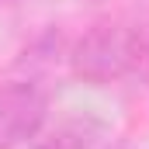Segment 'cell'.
I'll return each instance as SVG.
<instances>
[{"label":"cell","instance_id":"cell-1","mask_svg":"<svg viewBox=\"0 0 149 149\" xmlns=\"http://www.w3.org/2000/svg\"><path fill=\"white\" fill-rule=\"evenodd\" d=\"M66 70L87 87H111L135 76V24L125 17H101L70 38Z\"/></svg>","mask_w":149,"mask_h":149},{"label":"cell","instance_id":"cell-2","mask_svg":"<svg viewBox=\"0 0 149 149\" xmlns=\"http://www.w3.org/2000/svg\"><path fill=\"white\" fill-rule=\"evenodd\" d=\"M49 118V90L35 80L0 83V149H17L31 142Z\"/></svg>","mask_w":149,"mask_h":149},{"label":"cell","instance_id":"cell-3","mask_svg":"<svg viewBox=\"0 0 149 149\" xmlns=\"http://www.w3.org/2000/svg\"><path fill=\"white\" fill-rule=\"evenodd\" d=\"M108 125L94 114H70L56 125H45L31 139V149H104Z\"/></svg>","mask_w":149,"mask_h":149},{"label":"cell","instance_id":"cell-4","mask_svg":"<svg viewBox=\"0 0 149 149\" xmlns=\"http://www.w3.org/2000/svg\"><path fill=\"white\" fill-rule=\"evenodd\" d=\"M66 52H70V38L59 24H45L14 59V73L21 80H35L42 83L45 76L52 73L56 66L66 63Z\"/></svg>","mask_w":149,"mask_h":149},{"label":"cell","instance_id":"cell-5","mask_svg":"<svg viewBox=\"0 0 149 149\" xmlns=\"http://www.w3.org/2000/svg\"><path fill=\"white\" fill-rule=\"evenodd\" d=\"M132 24H135V76L149 83V14Z\"/></svg>","mask_w":149,"mask_h":149},{"label":"cell","instance_id":"cell-6","mask_svg":"<svg viewBox=\"0 0 149 149\" xmlns=\"http://www.w3.org/2000/svg\"><path fill=\"white\" fill-rule=\"evenodd\" d=\"M0 3H7V0H0Z\"/></svg>","mask_w":149,"mask_h":149}]
</instances>
